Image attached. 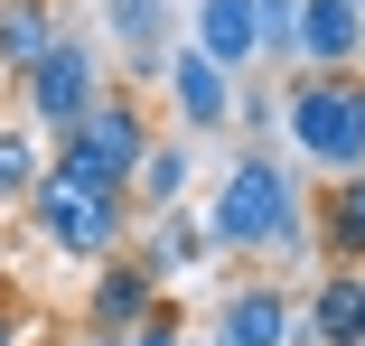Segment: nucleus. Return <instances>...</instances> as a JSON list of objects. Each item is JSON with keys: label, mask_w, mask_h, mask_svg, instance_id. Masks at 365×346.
<instances>
[{"label": "nucleus", "mask_w": 365, "mask_h": 346, "mask_svg": "<svg viewBox=\"0 0 365 346\" xmlns=\"http://www.w3.org/2000/svg\"><path fill=\"white\" fill-rule=\"evenodd\" d=\"M206 234H215V253H253V262L309 253V196L290 178V159L235 150L225 178H215V196H206Z\"/></svg>", "instance_id": "nucleus-1"}, {"label": "nucleus", "mask_w": 365, "mask_h": 346, "mask_svg": "<svg viewBox=\"0 0 365 346\" xmlns=\"http://www.w3.org/2000/svg\"><path fill=\"white\" fill-rule=\"evenodd\" d=\"M281 131L290 150L328 178H356L365 169V75L356 65H300L281 85Z\"/></svg>", "instance_id": "nucleus-2"}, {"label": "nucleus", "mask_w": 365, "mask_h": 346, "mask_svg": "<svg viewBox=\"0 0 365 346\" xmlns=\"http://www.w3.org/2000/svg\"><path fill=\"white\" fill-rule=\"evenodd\" d=\"M131 187H94V178H76V169H38V187H29V234L47 243V253H66V262H103V253H122L131 243Z\"/></svg>", "instance_id": "nucleus-3"}, {"label": "nucleus", "mask_w": 365, "mask_h": 346, "mask_svg": "<svg viewBox=\"0 0 365 346\" xmlns=\"http://www.w3.org/2000/svg\"><path fill=\"white\" fill-rule=\"evenodd\" d=\"M140 150H150V103H140L131 85H103L94 103H85V122L76 131H56V169H76V178H94V187H131V169H140Z\"/></svg>", "instance_id": "nucleus-4"}, {"label": "nucleus", "mask_w": 365, "mask_h": 346, "mask_svg": "<svg viewBox=\"0 0 365 346\" xmlns=\"http://www.w3.org/2000/svg\"><path fill=\"white\" fill-rule=\"evenodd\" d=\"M103 85H113V75H103V47H94L76 19H66V28L47 38V56L19 75V103H29V122L56 141V131H76V122H85V103H94Z\"/></svg>", "instance_id": "nucleus-5"}, {"label": "nucleus", "mask_w": 365, "mask_h": 346, "mask_svg": "<svg viewBox=\"0 0 365 346\" xmlns=\"http://www.w3.org/2000/svg\"><path fill=\"white\" fill-rule=\"evenodd\" d=\"M160 94H169V112H178V131H235V65H215L197 38H178L169 47V65H160Z\"/></svg>", "instance_id": "nucleus-6"}, {"label": "nucleus", "mask_w": 365, "mask_h": 346, "mask_svg": "<svg viewBox=\"0 0 365 346\" xmlns=\"http://www.w3.org/2000/svg\"><path fill=\"white\" fill-rule=\"evenodd\" d=\"M206 346H300V290L235 281L225 300H215V337Z\"/></svg>", "instance_id": "nucleus-7"}, {"label": "nucleus", "mask_w": 365, "mask_h": 346, "mask_svg": "<svg viewBox=\"0 0 365 346\" xmlns=\"http://www.w3.org/2000/svg\"><path fill=\"white\" fill-rule=\"evenodd\" d=\"M131 253H140V271L169 290V281H187V271L215 262V234H206V216H187V206H160V216L131 225Z\"/></svg>", "instance_id": "nucleus-8"}, {"label": "nucleus", "mask_w": 365, "mask_h": 346, "mask_svg": "<svg viewBox=\"0 0 365 346\" xmlns=\"http://www.w3.org/2000/svg\"><path fill=\"white\" fill-rule=\"evenodd\" d=\"M169 290L150 281V271H140V253L122 243V253H103L94 262V290H85V327H103V337H131L140 318H150Z\"/></svg>", "instance_id": "nucleus-9"}, {"label": "nucleus", "mask_w": 365, "mask_h": 346, "mask_svg": "<svg viewBox=\"0 0 365 346\" xmlns=\"http://www.w3.org/2000/svg\"><path fill=\"white\" fill-rule=\"evenodd\" d=\"M103 28L122 38V85H160V65L178 47V19H169V0H103Z\"/></svg>", "instance_id": "nucleus-10"}, {"label": "nucleus", "mask_w": 365, "mask_h": 346, "mask_svg": "<svg viewBox=\"0 0 365 346\" xmlns=\"http://www.w3.org/2000/svg\"><path fill=\"white\" fill-rule=\"evenodd\" d=\"M300 346H365V271L328 262L319 290L300 300Z\"/></svg>", "instance_id": "nucleus-11"}, {"label": "nucleus", "mask_w": 365, "mask_h": 346, "mask_svg": "<svg viewBox=\"0 0 365 346\" xmlns=\"http://www.w3.org/2000/svg\"><path fill=\"white\" fill-rule=\"evenodd\" d=\"M309 253L365 271V169H356V178H328V187L309 196Z\"/></svg>", "instance_id": "nucleus-12"}, {"label": "nucleus", "mask_w": 365, "mask_h": 346, "mask_svg": "<svg viewBox=\"0 0 365 346\" xmlns=\"http://www.w3.org/2000/svg\"><path fill=\"white\" fill-rule=\"evenodd\" d=\"M356 56H365L356 0H300V65H356Z\"/></svg>", "instance_id": "nucleus-13"}, {"label": "nucleus", "mask_w": 365, "mask_h": 346, "mask_svg": "<svg viewBox=\"0 0 365 346\" xmlns=\"http://www.w3.org/2000/svg\"><path fill=\"white\" fill-rule=\"evenodd\" d=\"M187 38L215 56V65H262V38H253V0H197V19H187Z\"/></svg>", "instance_id": "nucleus-14"}, {"label": "nucleus", "mask_w": 365, "mask_h": 346, "mask_svg": "<svg viewBox=\"0 0 365 346\" xmlns=\"http://www.w3.org/2000/svg\"><path fill=\"white\" fill-rule=\"evenodd\" d=\"M187 141L178 131H150V150H140V169H131V216H160V206H187Z\"/></svg>", "instance_id": "nucleus-15"}, {"label": "nucleus", "mask_w": 365, "mask_h": 346, "mask_svg": "<svg viewBox=\"0 0 365 346\" xmlns=\"http://www.w3.org/2000/svg\"><path fill=\"white\" fill-rule=\"evenodd\" d=\"M66 28V10H56V0H0V75H29V65L47 56V38Z\"/></svg>", "instance_id": "nucleus-16"}, {"label": "nucleus", "mask_w": 365, "mask_h": 346, "mask_svg": "<svg viewBox=\"0 0 365 346\" xmlns=\"http://www.w3.org/2000/svg\"><path fill=\"white\" fill-rule=\"evenodd\" d=\"M38 131L29 122H0V196H10V206H29V187H38Z\"/></svg>", "instance_id": "nucleus-17"}, {"label": "nucleus", "mask_w": 365, "mask_h": 346, "mask_svg": "<svg viewBox=\"0 0 365 346\" xmlns=\"http://www.w3.org/2000/svg\"><path fill=\"white\" fill-rule=\"evenodd\" d=\"M253 38L262 65H300V0H253Z\"/></svg>", "instance_id": "nucleus-18"}, {"label": "nucleus", "mask_w": 365, "mask_h": 346, "mask_svg": "<svg viewBox=\"0 0 365 346\" xmlns=\"http://www.w3.org/2000/svg\"><path fill=\"white\" fill-rule=\"evenodd\" d=\"M272 112H281V103H272V85H244V75H235V131H244L253 150H262V131H272Z\"/></svg>", "instance_id": "nucleus-19"}, {"label": "nucleus", "mask_w": 365, "mask_h": 346, "mask_svg": "<svg viewBox=\"0 0 365 346\" xmlns=\"http://www.w3.org/2000/svg\"><path fill=\"white\" fill-rule=\"evenodd\" d=\"M122 346H187V318H178V300H160V309L140 318V327H131Z\"/></svg>", "instance_id": "nucleus-20"}, {"label": "nucleus", "mask_w": 365, "mask_h": 346, "mask_svg": "<svg viewBox=\"0 0 365 346\" xmlns=\"http://www.w3.org/2000/svg\"><path fill=\"white\" fill-rule=\"evenodd\" d=\"M19 337H29V318H19L10 300H0V346H19Z\"/></svg>", "instance_id": "nucleus-21"}, {"label": "nucleus", "mask_w": 365, "mask_h": 346, "mask_svg": "<svg viewBox=\"0 0 365 346\" xmlns=\"http://www.w3.org/2000/svg\"><path fill=\"white\" fill-rule=\"evenodd\" d=\"M85 346H122V337H103V327H85Z\"/></svg>", "instance_id": "nucleus-22"}, {"label": "nucleus", "mask_w": 365, "mask_h": 346, "mask_svg": "<svg viewBox=\"0 0 365 346\" xmlns=\"http://www.w3.org/2000/svg\"><path fill=\"white\" fill-rule=\"evenodd\" d=\"M19 346H56V337H19Z\"/></svg>", "instance_id": "nucleus-23"}, {"label": "nucleus", "mask_w": 365, "mask_h": 346, "mask_svg": "<svg viewBox=\"0 0 365 346\" xmlns=\"http://www.w3.org/2000/svg\"><path fill=\"white\" fill-rule=\"evenodd\" d=\"M356 10H365V0H356Z\"/></svg>", "instance_id": "nucleus-24"}, {"label": "nucleus", "mask_w": 365, "mask_h": 346, "mask_svg": "<svg viewBox=\"0 0 365 346\" xmlns=\"http://www.w3.org/2000/svg\"><path fill=\"white\" fill-rule=\"evenodd\" d=\"M187 346H197V337H187Z\"/></svg>", "instance_id": "nucleus-25"}]
</instances>
